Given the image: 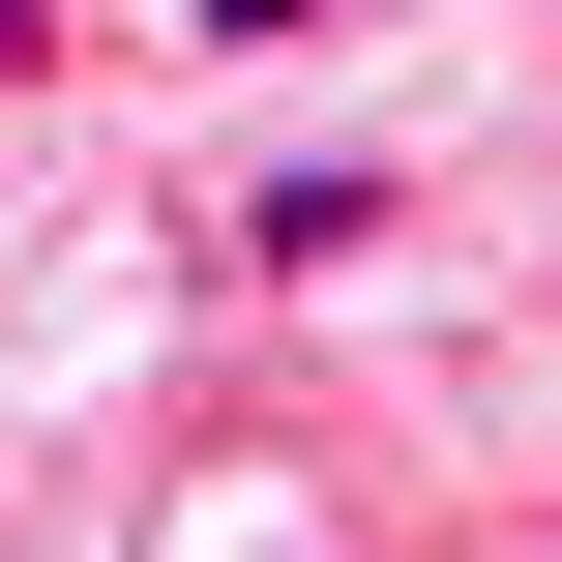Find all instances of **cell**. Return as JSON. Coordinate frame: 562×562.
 Segmentation results:
<instances>
[{
	"instance_id": "cell-1",
	"label": "cell",
	"mask_w": 562,
	"mask_h": 562,
	"mask_svg": "<svg viewBox=\"0 0 562 562\" xmlns=\"http://www.w3.org/2000/svg\"><path fill=\"white\" fill-rule=\"evenodd\" d=\"M30 59H59V0H0V89H30Z\"/></svg>"
}]
</instances>
